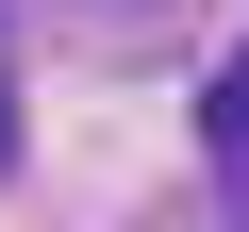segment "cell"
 I'll list each match as a JSON object with an SVG mask.
<instances>
[{
  "label": "cell",
  "instance_id": "cell-1",
  "mask_svg": "<svg viewBox=\"0 0 249 232\" xmlns=\"http://www.w3.org/2000/svg\"><path fill=\"white\" fill-rule=\"evenodd\" d=\"M199 133H216V149H249V50L216 66V99H199Z\"/></svg>",
  "mask_w": 249,
  "mask_h": 232
},
{
  "label": "cell",
  "instance_id": "cell-2",
  "mask_svg": "<svg viewBox=\"0 0 249 232\" xmlns=\"http://www.w3.org/2000/svg\"><path fill=\"white\" fill-rule=\"evenodd\" d=\"M0 149H17V99H0Z\"/></svg>",
  "mask_w": 249,
  "mask_h": 232
}]
</instances>
